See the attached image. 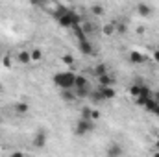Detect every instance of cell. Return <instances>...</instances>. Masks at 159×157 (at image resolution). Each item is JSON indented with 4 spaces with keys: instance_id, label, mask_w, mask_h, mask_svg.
I'll return each mask as SVG.
<instances>
[{
    "instance_id": "cell-19",
    "label": "cell",
    "mask_w": 159,
    "mask_h": 157,
    "mask_svg": "<svg viewBox=\"0 0 159 157\" xmlns=\"http://www.w3.org/2000/svg\"><path fill=\"white\" fill-rule=\"evenodd\" d=\"M15 111H17V113H20V115H22V113H26V111H28V104H24V102L17 104V105H15Z\"/></svg>"
},
{
    "instance_id": "cell-8",
    "label": "cell",
    "mask_w": 159,
    "mask_h": 157,
    "mask_svg": "<svg viewBox=\"0 0 159 157\" xmlns=\"http://www.w3.org/2000/svg\"><path fill=\"white\" fill-rule=\"evenodd\" d=\"M98 81H100V87H113L115 85V78L107 72V74H104L102 78H98Z\"/></svg>"
},
{
    "instance_id": "cell-9",
    "label": "cell",
    "mask_w": 159,
    "mask_h": 157,
    "mask_svg": "<svg viewBox=\"0 0 159 157\" xmlns=\"http://www.w3.org/2000/svg\"><path fill=\"white\" fill-rule=\"evenodd\" d=\"M80 50H81V54H85V56H93V54H94V48H93V44H91L89 41H81V43H80Z\"/></svg>"
},
{
    "instance_id": "cell-31",
    "label": "cell",
    "mask_w": 159,
    "mask_h": 157,
    "mask_svg": "<svg viewBox=\"0 0 159 157\" xmlns=\"http://www.w3.org/2000/svg\"><path fill=\"white\" fill-rule=\"evenodd\" d=\"M154 100L159 104V91H156V92H154Z\"/></svg>"
},
{
    "instance_id": "cell-20",
    "label": "cell",
    "mask_w": 159,
    "mask_h": 157,
    "mask_svg": "<svg viewBox=\"0 0 159 157\" xmlns=\"http://www.w3.org/2000/svg\"><path fill=\"white\" fill-rule=\"evenodd\" d=\"M30 56H32V61H41V57H43V52L35 48V50H32V52H30Z\"/></svg>"
},
{
    "instance_id": "cell-7",
    "label": "cell",
    "mask_w": 159,
    "mask_h": 157,
    "mask_svg": "<svg viewBox=\"0 0 159 157\" xmlns=\"http://www.w3.org/2000/svg\"><path fill=\"white\" fill-rule=\"evenodd\" d=\"M98 92L104 96V100L115 98V89H113V87H98Z\"/></svg>"
},
{
    "instance_id": "cell-27",
    "label": "cell",
    "mask_w": 159,
    "mask_h": 157,
    "mask_svg": "<svg viewBox=\"0 0 159 157\" xmlns=\"http://www.w3.org/2000/svg\"><path fill=\"white\" fill-rule=\"evenodd\" d=\"M93 118H94V120H96V118H100V113H98L96 109H93V113H91V120H93Z\"/></svg>"
},
{
    "instance_id": "cell-24",
    "label": "cell",
    "mask_w": 159,
    "mask_h": 157,
    "mask_svg": "<svg viewBox=\"0 0 159 157\" xmlns=\"http://www.w3.org/2000/svg\"><path fill=\"white\" fill-rule=\"evenodd\" d=\"M63 63H67V65H72V63H74V57H72L70 54H67V56H63Z\"/></svg>"
},
{
    "instance_id": "cell-34",
    "label": "cell",
    "mask_w": 159,
    "mask_h": 157,
    "mask_svg": "<svg viewBox=\"0 0 159 157\" xmlns=\"http://www.w3.org/2000/svg\"><path fill=\"white\" fill-rule=\"evenodd\" d=\"M154 113H156V115H159V107H157V109H156V111H154Z\"/></svg>"
},
{
    "instance_id": "cell-36",
    "label": "cell",
    "mask_w": 159,
    "mask_h": 157,
    "mask_svg": "<svg viewBox=\"0 0 159 157\" xmlns=\"http://www.w3.org/2000/svg\"><path fill=\"white\" fill-rule=\"evenodd\" d=\"M0 91H2V85H0Z\"/></svg>"
},
{
    "instance_id": "cell-25",
    "label": "cell",
    "mask_w": 159,
    "mask_h": 157,
    "mask_svg": "<svg viewBox=\"0 0 159 157\" xmlns=\"http://www.w3.org/2000/svg\"><path fill=\"white\" fill-rule=\"evenodd\" d=\"M115 28H117L119 34H126V24H119V26H115Z\"/></svg>"
},
{
    "instance_id": "cell-17",
    "label": "cell",
    "mask_w": 159,
    "mask_h": 157,
    "mask_svg": "<svg viewBox=\"0 0 159 157\" xmlns=\"http://www.w3.org/2000/svg\"><path fill=\"white\" fill-rule=\"evenodd\" d=\"M74 94H76V98H85V96L91 94V91H89V89H76Z\"/></svg>"
},
{
    "instance_id": "cell-16",
    "label": "cell",
    "mask_w": 159,
    "mask_h": 157,
    "mask_svg": "<svg viewBox=\"0 0 159 157\" xmlns=\"http://www.w3.org/2000/svg\"><path fill=\"white\" fill-rule=\"evenodd\" d=\"M74 35L78 37L80 43H81V41H87V39H85V32H83V28H81V26H76V28H74Z\"/></svg>"
},
{
    "instance_id": "cell-21",
    "label": "cell",
    "mask_w": 159,
    "mask_h": 157,
    "mask_svg": "<svg viewBox=\"0 0 159 157\" xmlns=\"http://www.w3.org/2000/svg\"><path fill=\"white\" fill-rule=\"evenodd\" d=\"M113 32H115V24H106V26H104V34H106V35H111Z\"/></svg>"
},
{
    "instance_id": "cell-32",
    "label": "cell",
    "mask_w": 159,
    "mask_h": 157,
    "mask_svg": "<svg viewBox=\"0 0 159 157\" xmlns=\"http://www.w3.org/2000/svg\"><path fill=\"white\" fill-rule=\"evenodd\" d=\"M156 148H157V152H159V139H157V142H156Z\"/></svg>"
},
{
    "instance_id": "cell-10",
    "label": "cell",
    "mask_w": 159,
    "mask_h": 157,
    "mask_svg": "<svg viewBox=\"0 0 159 157\" xmlns=\"http://www.w3.org/2000/svg\"><path fill=\"white\" fill-rule=\"evenodd\" d=\"M74 87H76V89H89V81H87V79L83 78L81 74H80V76H76Z\"/></svg>"
},
{
    "instance_id": "cell-23",
    "label": "cell",
    "mask_w": 159,
    "mask_h": 157,
    "mask_svg": "<svg viewBox=\"0 0 159 157\" xmlns=\"http://www.w3.org/2000/svg\"><path fill=\"white\" fill-rule=\"evenodd\" d=\"M91 11H93L94 15H102V13H104V7H102V6H93Z\"/></svg>"
},
{
    "instance_id": "cell-28",
    "label": "cell",
    "mask_w": 159,
    "mask_h": 157,
    "mask_svg": "<svg viewBox=\"0 0 159 157\" xmlns=\"http://www.w3.org/2000/svg\"><path fill=\"white\" fill-rule=\"evenodd\" d=\"M146 100H148V98H137V104H139V105H144Z\"/></svg>"
},
{
    "instance_id": "cell-6",
    "label": "cell",
    "mask_w": 159,
    "mask_h": 157,
    "mask_svg": "<svg viewBox=\"0 0 159 157\" xmlns=\"http://www.w3.org/2000/svg\"><path fill=\"white\" fill-rule=\"evenodd\" d=\"M72 17H74V11H70V9H69V13H67V15H63L57 22H59L63 28H72Z\"/></svg>"
},
{
    "instance_id": "cell-35",
    "label": "cell",
    "mask_w": 159,
    "mask_h": 157,
    "mask_svg": "<svg viewBox=\"0 0 159 157\" xmlns=\"http://www.w3.org/2000/svg\"><path fill=\"white\" fill-rule=\"evenodd\" d=\"M0 126H2V120H0Z\"/></svg>"
},
{
    "instance_id": "cell-30",
    "label": "cell",
    "mask_w": 159,
    "mask_h": 157,
    "mask_svg": "<svg viewBox=\"0 0 159 157\" xmlns=\"http://www.w3.org/2000/svg\"><path fill=\"white\" fill-rule=\"evenodd\" d=\"M154 59L159 63V50H156V52H154Z\"/></svg>"
},
{
    "instance_id": "cell-18",
    "label": "cell",
    "mask_w": 159,
    "mask_h": 157,
    "mask_svg": "<svg viewBox=\"0 0 159 157\" xmlns=\"http://www.w3.org/2000/svg\"><path fill=\"white\" fill-rule=\"evenodd\" d=\"M91 113H93V109L81 107V120H91Z\"/></svg>"
},
{
    "instance_id": "cell-22",
    "label": "cell",
    "mask_w": 159,
    "mask_h": 157,
    "mask_svg": "<svg viewBox=\"0 0 159 157\" xmlns=\"http://www.w3.org/2000/svg\"><path fill=\"white\" fill-rule=\"evenodd\" d=\"M89 96H91V100H94V102H100V100H104V96H102V94H100L98 91H94V92H91Z\"/></svg>"
},
{
    "instance_id": "cell-26",
    "label": "cell",
    "mask_w": 159,
    "mask_h": 157,
    "mask_svg": "<svg viewBox=\"0 0 159 157\" xmlns=\"http://www.w3.org/2000/svg\"><path fill=\"white\" fill-rule=\"evenodd\" d=\"M2 63H4V67H11V57H7V56H6V57L2 59Z\"/></svg>"
},
{
    "instance_id": "cell-3",
    "label": "cell",
    "mask_w": 159,
    "mask_h": 157,
    "mask_svg": "<svg viewBox=\"0 0 159 157\" xmlns=\"http://www.w3.org/2000/svg\"><path fill=\"white\" fill-rule=\"evenodd\" d=\"M94 129V122L93 120H81L80 118L76 124V135H87Z\"/></svg>"
},
{
    "instance_id": "cell-4",
    "label": "cell",
    "mask_w": 159,
    "mask_h": 157,
    "mask_svg": "<svg viewBox=\"0 0 159 157\" xmlns=\"http://www.w3.org/2000/svg\"><path fill=\"white\" fill-rule=\"evenodd\" d=\"M44 144H46V133L41 129L35 133V137H34V146L35 148H44Z\"/></svg>"
},
{
    "instance_id": "cell-1",
    "label": "cell",
    "mask_w": 159,
    "mask_h": 157,
    "mask_svg": "<svg viewBox=\"0 0 159 157\" xmlns=\"http://www.w3.org/2000/svg\"><path fill=\"white\" fill-rule=\"evenodd\" d=\"M74 81H76V76H74L72 72H57V74L54 76V83H56L61 91L72 89V87H74Z\"/></svg>"
},
{
    "instance_id": "cell-15",
    "label": "cell",
    "mask_w": 159,
    "mask_h": 157,
    "mask_svg": "<svg viewBox=\"0 0 159 157\" xmlns=\"http://www.w3.org/2000/svg\"><path fill=\"white\" fill-rule=\"evenodd\" d=\"M19 61L20 63H30L32 61V56H30V52H19Z\"/></svg>"
},
{
    "instance_id": "cell-13",
    "label": "cell",
    "mask_w": 159,
    "mask_h": 157,
    "mask_svg": "<svg viewBox=\"0 0 159 157\" xmlns=\"http://www.w3.org/2000/svg\"><path fill=\"white\" fill-rule=\"evenodd\" d=\"M61 98L67 100V102H74L76 100V94L72 92V89H65V91H61Z\"/></svg>"
},
{
    "instance_id": "cell-12",
    "label": "cell",
    "mask_w": 159,
    "mask_h": 157,
    "mask_svg": "<svg viewBox=\"0 0 159 157\" xmlns=\"http://www.w3.org/2000/svg\"><path fill=\"white\" fill-rule=\"evenodd\" d=\"M129 59H131V63H144V56L141 52H137V50H133L129 54Z\"/></svg>"
},
{
    "instance_id": "cell-11",
    "label": "cell",
    "mask_w": 159,
    "mask_h": 157,
    "mask_svg": "<svg viewBox=\"0 0 159 157\" xmlns=\"http://www.w3.org/2000/svg\"><path fill=\"white\" fill-rule=\"evenodd\" d=\"M137 13L143 15V17H148V15L152 13V7H150L148 4H139V6H137Z\"/></svg>"
},
{
    "instance_id": "cell-33",
    "label": "cell",
    "mask_w": 159,
    "mask_h": 157,
    "mask_svg": "<svg viewBox=\"0 0 159 157\" xmlns=\"http://www.w3.org/2000/svg\"><path fill=\"white\" fill-rule=\"evenodd\" d=\"M152 157H159V152H156V154H154V155H152Z\"/></svg>"
},
{
    "instance_id": "cell-2",
    "label": "cell",
    "mask_w": 159,
    "mask_h": 157,
    "mask_svg": "<svg viewBox=\"0 0 159 157\" xmlns=\"http://www.w3.org/2000/svg\"><path fill=\"white\" fill-rule=\"evenodd\" d=\"M129 92H131L135 98H150V91H148V87L143 85V83L131 85V87H129Z\"/></svg>"
},
{
    "instance_id": "cell-14",
    "label": "cell",
    "mask_w": 159,
    "mask_h": 157,
    "mask_svg": "<svg viewBox=\"0 0 159 157\" xmlns=\"http://www.w3.org/2000/svg\"><path fill=\"white\" fill-rule=\"evenodd\" d=\"M104 74H107V67H106V65H98V67H94V76H96V78H102Z\"/></svg>"
},
{
    "instance_id": "cell-5",
    "label": "cell",
    "mask_w": 159,
    "mask_h": 157,
    "mask_svg": "<svg viewBox=\"0 0 159 157\" xmlns=\"http://www.w3.org/2000/svg\"><path fill=\"white\" fill-rule=\"evenodd\" d=\"M124 154V150L120 148L119 144H111V146H107V150H106V155L107 157H122Z\"/></svg>"
},
{
    "instance_id": "cell-29",
    "label": "cell",
    "mask_w": 159,
    "mask_h": 157,
    "mask_svg": "<svg viewBox=\"0 0 159 157\" xmlns=\"http://www.w3.org/2000/svg\"><path fill=\"white\" fill-rule=\"evenodd\" d=\"M11 157H24L22 152H15V154H11Z\"/></svg>"
}]
</instances>
